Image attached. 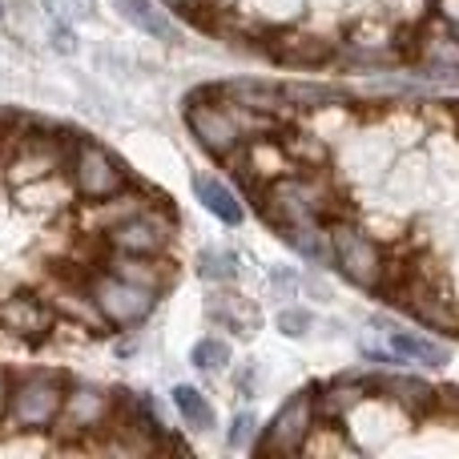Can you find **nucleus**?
<instances>
[{"label":"nucleus","instance_id":"obj_3","mask_svg":"<svg viewBox=\"0 0 459 459\" xmlns=\"http://www.w3.org/2000/svg\"><path fill=\"white\" fill-rule=\"evenodd\" d=\"M73 270H77L81 286L89 290V299L97 302V310L109 318L113 331H134V326H142L145 318L158 310V302H161L158 290H145V286H137V282H129V278L113 274V270L101 266V262L73 266Z\"/></svg>","mask_w":459,"mask_h":459},{"label":"nucleus","instance_id":"obj_2","mask_svg":"<svg viewBox=\"0 0 459 459\" xmlns=\"http://www.w3.org/2000/svg\"><path fill=\"white\" fill-rule=\"evenodd\" d=\"M65 387H69V375L53 371V367H24V371H13V379H8L4 423H13L16 431H53L56 415H61V403H65Z\"/></svg>","mask_w":459,"mask_h":459},{"label":"nucleus","instance_id":"obj_6","mask_svg":"<svg viewBox=\"0 0 459 459\" xmlns=\"http://www.w3.org/2000/svg\"><path fill=\"white\" fill-rule=\"evenodd\" d=\"M56 318L53 302L40 290H8L0 294V334L21 347H45L56 339Z\"/></svg>","mask_w":459,"mask_h":459},{"label":"nucleus","instance_id":"obj_9","mask_svg":"<svg viewBox=\"0 0 459 459\" xmlns=\"http://www.w3.org/2000/svg\"><path fill=\"white\" fill-rule=\"evenodd\" d=\"M315 428H318L315 387H307V391L290 395L282 407H278L274 420L262 428L254 452L258 455H302V447H307V439H310V431Z\"/></svg>","mask_w":459,"mask_h":459},{"label":"nucleus","instance_id":"obj_27","mask_svg":"<svg viewBox=\"0 0 459 459\" xmlns=\"http://www.w3.org/2000/svg\"><path fill=\"white\" fill-rule=\"evenodd\" d=\"M45 13L53 21H69V24H81V21H93L97 13V0H40Z\"/></svg>","mask_w":459,"mask_h":459},{"label":"nucleus","instance_id":"obj_29","mask_svg":"<svg viewBox=\"0 0 459 459\" xmlns=\"http://www.w3.org/2000/svg\"><path fill=\"white\" fill-rule=\"evenodd\" d=\"M48 45H53L56 53H65V56L77 53V37H73V24H69V21H53V29H48Z\"/></svg>","mask_w":459,"mask_h":459},{"label":"nucleus","instance_id":"obj_34","mask_svg":"<svg viewBox=\"0 0 459 459\" xmlns=\"http://www.w3.org/2000/svg\"><path fill=\"white\" fill-rule=\"evenodd\" d=\"M8 379H13V371L0 367V423H4V411H8Z\"/></svg>","mask_w":459,"mask_h":459},{"label":"nucleus","instance_id":"obj_10","mask_svg":"<svg viewBox=\"0 0 459 459\" xmlns=\"http://www.w3.org/2000/svg\"><path fill=\"white\" fill-rule=\"evenodd\" d=\"M254 48H262L270 61L290 65V69H331L339 40H326V37L307 32V29L266 24V29H262V37L254 40Z\"/></svg>","mask_w":459,"mask_h":459},{"label":"nucleus","instance_id":"obj_30","mask_svg":"<svg viewBox=\"0 0 459 459\" xmlns=\"http://www.w3.org/2000/svg\"><path fill=\"white\" fill-rule=\"evenodd\" d=\"M299 282H302V278L294 274V270H286V266L270 270V286L278 290V299H294V294H299Z\"/></svg>","mask_w":459,"mask_h":459},{"label":"nucleus","instance_id":"obj_14","mask_svg":"<svg viewBox=\"0 0 459 459\" xmlns=\"http://www.w3.org/2000/svg\"><path fill=\"white\" fill-rule=\"evenodd\" d=\"M375 399V379L367 375H342L326 387H315V415L318 423H342Z\"/></svg>","mask_w":459,"mask_h":459},{"label":"nucleus","instance_id":"obj_12","mask_svg":"<svg viewBox=\"0 0 459 459\" xmlns=\"http://www.w3.org/2000/svg\"><path fill=\"white\" fill-rule=\"evenodd\" d=\"M101 266H109L113 274L129 278V282L145 286V290H158L161 299L169 294V286H174L178 278V266L169 254H126V250H109V246H97V258Z\"/></svg>","mask_w":459,"mask_h":459},{"label":"nucleus","instance_id":"obj_23","mask_svg":"<svg viewBox=\"0 0 459 459\" xmlns=\"http://www.w3.org/2000/svg\"><path fill=\"white\" fill-rule=\"evenodd\" d=\"M194 274L210 286H230L242 274V262H238V254L226 250V246H206V250H198V258H194Z\"/></svg>","mask_w":459,"mask_h":459},{"label":"nucleus","instance_id":"obj_7","mask_svg":"<svg viewBox=\"0 0 459 459\" xmlns=\"http://www.w3.org/2000/svg\"><path fill=\"white\" fill-rule=\"evenodd\" d=\"M178 234H182V218H178V210L169 202H161L150 214H137L129 222L97 234V242L109 246V250H126V254H169Z\"/></svg>","mask_w":459,"mask_h":459},{"label":"nucleus","instance_id":"obj_17","mask_svg":"<svg viewBox=\"0 0 459 459\" xmlns=\"http://www.w3.org/2000/svg\"><path fill=\"white\" fill-rule=\"evenodd\" d=\"M206 318L218 331H230L238 339H250L262 326V310L238 290H214V299L206 302Z\"/></svg>","mask_w":459,"mask_h":459},{"label":"nucleus","instance_id":"obj_4","mask_svg":"<svg viewBox=\"0 0 459 459\" xmlns=\"http://www.w3.org/2000/svg\"><path fill=\"white\" fill-rule=\"evenodd\" d=\"M326 238H331L334 270H339L351 286H359V290H379L383 270H387V258H391V246L367 234L359 214L326 222Z\"/></svg>","mask_w":459,"mask_h":459},{"label":"nucleus","instance_id":"obj_20","mask_svg":"<svg viewBox=\"0 0 459 459\" xmlns=\"http://www.w3.org/2000/svg\"><path fill=\"white\" fill-rule=\"evenodd\" d=\"M387 347L395 351L399 363H420V367H447L452 363V347L439 339L415 331H387Z\"/></svg>","mask_w":459,"mask_h":459},{"label":"nucleus","instance_id":"obj_22","mask_svg":"<svg viewBox=\"0 0 459 459\" xmlns=\"http://www.w3.org/2000/svg\"><path fill=\"white\" fill-rule=\"evenodd\" d=\"M282 97L290 105V113H315L323 105H334V101H351L347 89L339 85H323V81H282Z\"/></svg>","mask_w":459,"mask_h":459},{"label":"nucleus","instance_id":"obj_15","mask_svg":"<svg viewBox=\"0 0 459 459\" xmlns=\"http://www.w3.org/2000/svg\"><path fill=\"white\" fill-rule=\"evenodd\" d=\"M218 101L230 105H250V109H270V113H286V117H299L290 113L282 97V85L278 81H254V77H238V81H218V85H206Z\"/></svg>","mask_w":459,"mask_h":459},{"label":"nucleus","instance_id":"obj_1","mask_svg":"<svg viewBox=\"0 0 459 459\" xmlns=\"http://www.w3.org/2000/svg\"><path fill=\"white\" fill-rule=\"evenodd\" d=\"M254 194V206L270 226H290V222H334V218L359 214L351 206V194L342 186L339 169L318 166V169H286V174L262 182Z\"/></svg>","mask_w":459,"mask_h":459},{"label":"nucleus","instance_id":"obj_33","mask_svg":"<svg viewBox=\"0 0 459 459\" xmlns=\"http://www.w3.org/2000/svg\"><path fill=\"white\" fill-rule=\"evenodd\" d=\"M431 8H436L444 21H452L455 29H459V0H431Z\"/></svg>","mask_w":459,"mask_h":459},{"label":"nucleus","instance_id":"obj_5","mask_svg":"<svg viewBox=\"0 0 459 459\" xmlns=\"http://www.w3.org/2000/svg\"><path fill=\"white\" fill-rule=\"evenodd\" d=\"M113 411H117V391L113 387H101V383H89V379H69L53 436L69 439L65 447H85L105 431Z\"/></svg>","mask_w":459,"mask_h":459},{"label":"nucleus","instance_id":"obj_26","mask_svg":"<svg viewBox=\"0 0 459 459\" xmlns=\"http://www.w3.org/2000/svg\"><path fill=\"white\" fill-rule=\"evenodd\" d=\"M254 444H258V420H254V411H238L226 428V447L230 452H254Z\"/></svg>","mask_w":459,"mask_h":459},{"label":"nucleus","instance_id":"obj_24","mask_svg":"<svg viewBox=\"0 0 459 459\" xmlns=\"http://www.w3.org/2000/svg\"><path fill=\"white\" fill-rule=\"evenodd\" d=\"M169 399H174V411L182 415L186 428H194V431H210V428H214V403H210L198 387L178 383V387L169 391Z\"/></svg>","mask_w":459,"mask_h":459},{"label":"nucleus","instance_id":"obj_32","mask_svg":"<svg viewBox=\"0 0 459 459\" xmlns=\"http://www.w3.org/2000/svg\"><path fill=\"white\" fill-rule=\"evenodd\" d=\"M234 387L242 391V395H254V387H258V367L246 359V367H238L234 371Z\"/></svg>","mask_w":459,"mask_h":459},{"label":"nucleus","instance_id":"obj_35","mask_svg":"<svg viewBox=\"0 0 459 459\" xmlns=\"http://www.w3.org/2000/svg\"><path fill=\"white\" fill-rule=\"evenodd\" d=\"M0 21H4V8H0Z\"/></svg>","mask_w":459,"mask_h":459},{"label":"nucleus","instance_id":"obj_28","mask_svg":"<svg viewBox=\"0 0 459 459\" xmlns=\"http://www.w3.org/2000/svg\"><path fill=\"white\" fill-rule=\"evenodd\" d=\"M274 323H278V331H282L286 339H307L310 326H315V315H310V310H302V307H282Z\"/></svg>","mask_w":459,"mask_h":459},{"label":"nucleus","instance_id":"obj_16","mask_svg":"<svg viewBox=\"0 0 459 459\" xmlns=\"http://www.w3.org/2000/svg\"><path fill=\"white\" fill-rule=\"evenodd\" d=\"M375 395L399 403L411 420H423L428 411L439 407V387L415 379V375H375Z\"/></svg>","mask_w":459,"mask_h":459},{"label":"nucleus","instance_id":"obj_21","mask_svg":"<svg viewBox=\"0 0 459 459\" xmlns=\"http://www.w3.org/2000/svg\"><path fill=\"white\" fill-rule=\"evenodd\" d=\"M282 234V242L290 246L299 258H307L310 266H326L331 262V238H326V226L318 222H290V226H274Z\"/></svg>","mask_w":459,"mask_h":459},{"label":"nucleus","instance_id":"obj_8","mask_svg":"<svg viewBox=\"0 0 459 459\" xmlns=\"http://www.w3.org/2000/svg\"><path fill=\"white\" fill-rule=\"evenodd\" d=\"M129 182H134V174L126 169V161L113 158L105 145L81 137L77 153H73V166H69V186L81 202H101L109 194L126 190Z\"/></svg>","mask_w":459,"mask_h":459},{"label":"nucleus","instance_id":"obj_19","mask_svg":"<svg viewBox=\"0 0 459 459\" xmlns=\"http://www.w3.org/2000/svg\"><path fill=\"white\" fill-rule=\"evenodd\" d=\"M194 198H198L202 206H206L210 214H214L218 222H226V226H238V222L246 218L242 198H238V194L230 190V186H226L218 174H210V169L194 174Z\"/></svg>","mask_w":459,"mask_h":459},{"label":"nucleus","instance_id":"obj_13","mask_svg":"<svg viewBox=\"0 0 459 459\" xmlns=\"http://www.w3.org/2000/svg\"><path fill=\"white\" fill-rule=\"evenodd\" d=\"M161 194H153V190H145L142 182H129L126 190H117V194H109V198H101V202H85V214H81V226L89 230V234H105V230H113V226H121V222H129V218H137V214H150L153 206H161Z\"/></svg>","mask_w":459,"mask_h":459},{"label":"nucleus","instance_id":"obj_25","mask_svg":"<svg viewBox=\"0 0 459 459\" xmlns=\"http://www.w3.org/2000/svg\"><path fill=\"white\" fill-rule=\"evenodd\" d=\"M230 359H234V351H230V339H222V334H206V339H198L190 351V363L206 375L226 371Z\"/></svg>","mask_w":459,"mask_h":459},{"label":"nucleus","instance_id":"obj_11","mask_svg":"<svg viewBox=\"0 0 459 459\" xmlns=\"http://www.w3.org/2000/svg\"><path fill=\"white\" fill-rule=\"evenodd\" d=\"M186 126H190V137L210 153L214 161H222L226 153H234L242 142L234 117L226 113V105L218 101L210 89H198V93L186 97Z\"/></svg>","mask_w":459,"mask_h":459},{"label":"nucleus","instance_id":"obj_31","mask_svg":"<svg viewBox=\"0 0 459 459\" xmlns=\"http://www.w3.org/2000/svg\"><path fill=\"white\" fill-rule=\"evenodd\" d=\"M359 355L367 359V363H379V367H395L399 359H395V351L391 347H383V342H371V339H363L359 342Z\"/></svg>","mask_w":459,"mask_h":459},{"label":"nucleus","instance_id":"obj_18","mask_svg":"<svg viewBox=\"0 0 459 459\" xmlns=\"http://www.w3.org/2000/svg\"><path fill=\"white\" fill-rule=\"evenodd\" d=\"M113 8L150 40H166V45L178 40V21L169 16V8L161 0H113Z\"/></svg>","mask_w":459,"mask_h":459}]
</instances>
